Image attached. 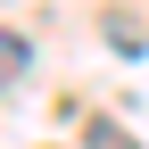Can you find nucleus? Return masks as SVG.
Wrapping results in <instances>:
<instances>
[{"mask_svg":"<svg viewBox=\"0 0 149 149\" xmlns=\"http://www.w3.org/2000/svg\"><path fill=\"white\" fill-rule=\"evenodd\" d=\"M83 141H91V149H141L133 133H124V124H91V133H83Z\"/></svg>","mask_w":149,"mask_h":149,"instance_id":"1","label":"nucleus"}]
</instances>
